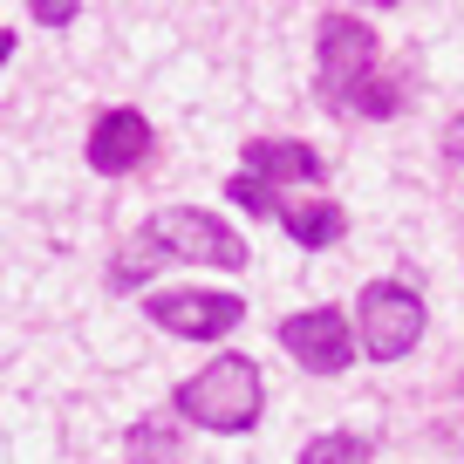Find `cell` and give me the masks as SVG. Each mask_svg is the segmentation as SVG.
<instances>
[{
	"label": "cell",
	"mask_w": 464,
	"mask_h": 464,
	"mask_svg": "<svg viewBox=\"0 0 464 464\" xmlns=\"http://www.w3.org/2000/svg\"><path fill=\"white\" fill-rule=\"evenodd\" d=\"M144 158H150V123H144V110H102L96 123H89V164H96L102 178L137 171Z\"/></svg>",
	"instance_id": "obj_7"
},
{
	"label": "cell",
	"mask_w": 464,
	"mask_h": 464,
	"mask_svg": "<svg viewBox=\"0 0 464 464\" xmlns=\"http://www.w3.org/2000/svg\"><path fill=\"white\" fill-rule=\"evenodd\" d=\"M355 342L369 348V362H403L423 342V301L403 280H369L355 301Z\"/></svg>",
	"instance_id": "obj_2"
},
{
	"label": "cell",
	"mask_w": 464,
	"mask_h": 464,
	"mask_svg": "<svg viewBox=\"0 0 464 464\" xmlns=\"http://www.w3.org/2000/svg\"><path fill=\"white\" fill-rule=\"evenodd\" d=\"M444 158L464 171V116H450V123H444Z\"/></svg>",
	"instance_id": "obj_16"
},
{
	"label": "cell",
	"mask_w": 464,
	"mask_h": 464,
	"mask_svg": "<svg viewBox=\"0 0 464 464\" xmlns=\"http://www.w3.org/2000/svg\"><path fill=\"white\" fill-rule=\"evenodd\" d=\"M150 239L164 246L171 266H246V239L212 212H158L150 218Z\"/></svg>",
	"instance_id": "obj_4"
},
{
	"label": "cell",
	"mask_w": 464,
	"mask_h": 464,
	"mask_svg": "<svg viewBox=\"0 0 464 464\" xmlns=\"http://www.w3.org/2000/svg\"><path fill=\"white\" fill-rule=\"evenodd\" d=\"M185 450H178V430L164 417H144L130 423V464H178Z\"/></svg>",
	"instance_id": "obj_11"
},
{
	"label": "cell",
	"mask_w": 464,
	"mask_h": 464,
	"mask_svg": "<svg viewBox=\"0 0 464 464\" xmlns=\"http://www.w3.org/2000/svg\"><path fill=\"white\" fill-rule=\"evenodd\" d=\"M280 348H287L301 369H314V376H342L348 355H355V334H348L342 307H307V314L280 321Z\"/></svg>",
	"instance_id": "obj_5"
},
{
	"label": "cell",
	"mask_w": 464,
	"mask_h": 464,
	"mask_svg": "<svg viewBox=\"0 0 464 464\" xmlns=\"http://www.w3.org/2000/svg\"><path fill=\"white\" fill-rule=\"evenodd\" d=\"M226 198H232V205H246L253 218H280V212H287V205L274 198V185H266V178H253V171H239V178H232V185H226Z\"/></svg>",
	"instance_id": "obj_13"
},
{
	"label": "cell",
	"mask_w": 464,
	"mask_h": 464,
	"mask_svg": "<svg viewBox=\"0 0 464 464\" xmlns=\"http://www.w3.org/2000/svg\"><path fill=\"white\" fill-rule=\"evenodd\" d=\"M246 301L239 294H198V287H178V294H150V321L178 342H218V334L239 328Z\"/></svg>",
	"instance_id": "obj_6"
},
{
	"label": "cell",
	"mask_w": 464,
	"mask_h": 464,
	"mask_svg": "<svg viewBox=\"0 0 464 464\" xmlns=\"http://www.w3.org/2000/svg\"><path fill=\"white\" fill-rule=\"evenodd\" d=\"M362 7H403V0H362Z\"/></svg>",
	"instance_id": "obj_17"
},
{
	"label": "cell",
	"mask_w": 464,
	"mask_h": 464,
	"mask_svg": "<svg viewBox=\"0 0 464 464\" xmlns=\"http://www.w3.org/2000/svg\"><path fill=\"white\" fill-rule=\"evenodd\" d=\"M301 464H369V437L328 430V437H314V444L301 450Z\"/></svg>",
	"instance_id": "obj_12"
},
{
	"label": "cell",
	"mask_w": 464,
	"mask_h": 464,
	"mask_svg": "<svg viewBox=\"0 0 464 464\" xmlns=\"http://www.w3.org/2000/svg\"><path fill=\"white\" fill-rule=\"evenodd\" d=\"M34 7V21H42V28H69L75 14H82V0H28Z\"/></svg>",
	"instance_id": "obj_15"
},
{
	"label": "cell",
	"mask_w": 464,
	"mask_h": 464,
	"mask_svg": "<svg viewBox=\"0 0 464 464\" xmlns=\"http://www.w3.org/2000/svg\"><path fill=\"white\" fill-rule=\"evenodd\" d=\"M314 55H321V96H328L334 110H348L355 89L376 75V34L355 14H328L314 28Z\"/></svg>",
	"instance_id": "obj_3"
},
{
	"label": "cell",
	"mask_w": 464,
	"mask_h": 464,
	"mask_svg": "<svg viewBox=\"0 0 464 464\" xmlns=\"http://www.w3.org/2000/svg\"><path fill=\"white\" fill-rule=\"evenodd\" d=\"M280 226L294 232V246H307V253H321V246H334L348 232V212L334 198H307V205H287L280 212Z\"/></svg>",
	"instance_id": "obj_9"
},
{
	"label": "cell",
	"mask_w": 464,
	"mask_h": 464,
	"mask_svg": "<svg viewBox=\"0 0 464 464\" xmlns=\"http://www.w3.org/2000/svg\"><path fill=\"white\" fill-rule=\"evenodd\" d=\"M158 266H171V260H164V246L150 239V226H144L137 239H123V253H116V266H110V287H144Z\"/></svg>",
	"instance_id": "obj_10"
},
{
	"label": "cell",
	"mask_w": 464,
	"mask_h": 464,
	"mask_svg": "<svg viewBox=\"0 0 464 464\" xmlns=\"http://www.w3.org/2000/svg\"><path fill=\"white\" fill-rule=\"evenodd\" d=\"M348 110H355V116H396V110H403V89L382 82V75H369V82L355 89V102H348Z\"/></svg>",
	"instance_id": "obj_14"
},
{
	"label": "cell",
	"mask_w": 464,
	"mask_h": 464,
	"mask_svg": "<svg viewBox=\"0 0 464 464\" xmlns=\"http://www.w3.org/2000/svg\"><path fill=\"white\" fill-rule=\"evenodd\" d=\"M246 171L266 178V185H314L328 164H321L314 144H294V137H253V144H246Z\"/></svg>",
	"instance_id": "obj_8"
},
{
	"label": "cell",
	"mask_w": 464,
	"mask_h": 464,
	"mask_svg": "<svg viewBox=\"0 0 464 464\" xmlns=\"http://www.w3.org/2000/svg\"><path fill=\"white\" fill-rule=\"evenodd\" d=\"M260 403H266L260 362H246V355H218V362H205L198 376H185V382L171 390V410H178V417L205 423V430H218V437L253 430V423H260Z\"/></svg>",
	"instance_id": "obj_1"
}]
</instances>
